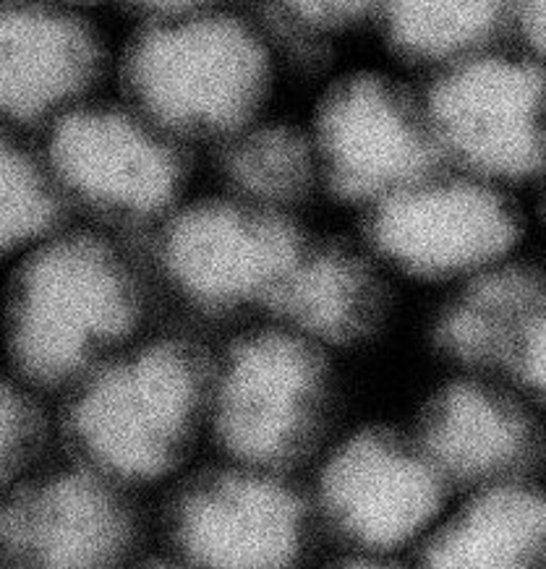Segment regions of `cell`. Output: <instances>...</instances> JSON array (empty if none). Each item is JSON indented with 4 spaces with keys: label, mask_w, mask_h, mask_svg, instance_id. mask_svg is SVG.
Wrapping results in <instances>:
<instances>
[{
    "label": "cell",
    "mask_w": 546,
    "mask_h": 569,
    "mask_svg": "<svg viewBox=\"0 0 546 569\" xmlns=\"http://www.w3.org/2000/svg\"><path fill=\"white\" fill-rule=\"evenodd\" d=\"M379 251L408 272H486L518 243L510 201L474 181H418L379 201L371 220Z\"/></svg>",
    "instance_id": "obj_13"
},
{
    "label": "cell",
    "mask_w": 546,
    "mask_h": 569,
    "mask_svg": "<svg viewBox=\"0 0 546 569\" xmlns=\"http://www.w3.org/2000/svg\"><path fill=\"white\" fill-rule=\"evenodd\" d=\"M69 217L37 137L0 129V264L37 249Z\"/></svg>",
    "instance_id": "obj_18"
},
{
    "label": "cell",
    "mask_w": 546,
    "mask_h": 569,
    "mask_svg": "<svg viewBox=\"0 0 546 569\" xmlns=\"http://www.w3.org/2000/svg\"><path fill=\"white\" fill-rule=\"evenodd\" d=\"M105 44L71 6L0 3V129L40 137L95 100Z\"/></svg>",
    "instance_id": "obj_11"
},
{
    "label": "cell",
    "mask_w": 546,
    "mask_h": 569,
    "mask_svg": "<svg viewBox=\"0 0 546 569\" xmlns=\"http://www.w3.org/2000/svg\"><path fill=\"white\" fill-rule=\"evenodd\" d=\"M139 317V284L126 259L102 236L66 224L9 264L0 366L52 408L131 346Z\"/></svg>",
    "instance_id": "obj_1"
},
{
    "label": "cell",
    "mask_w": 546,
    "mask_h": 569,
    "mask_svg": "<svg viewBox=\"0 0 546 569\" xmlns=\"http://www.w3.org/2000/svg\"><path fill=\"white\" fill-rule=\"evenodd\" d=\"M327 371L290 329L241 337L209 366L207 437L222 460L288 473L325 421Z\"/></svg>",
    "instance_id": "obj_4"
},
{
    "label": "cell",
    "mask_w": 546,
    "mask_h": 569,
    "mask_svg": "<svg viewBox=\"0 0 546 569\" xmlns=\"http://www.w3.org/2000/svg\"><path fill=\"white\" fill-rule=\"evenodd\" d=\"M56 447L50 406L0 366V505Z\"/></svg>",
    "instance_id": "obj_21"
},
{
    "label": "cell",
    "mask_w": 546,
    "mask_h": 569,
    "mask_svg": "<svg viewBox=\"0 0 546 569\" xmlns=\"http://www.w3.org/2000/svg\"><path fill=\"white\" fill-rule=\"evenodd\" d=\"M450 483L434 468L414 433L358 429L321 460L314 509L356 549L387 559L421 546L447 509Z\"/></svg>",
    "instance_id": "obj_7"
},
{
    "label": "cell",
    "mask_w": 546,
    "mask_h": 569,
    "mask_svg": "<svg viewBox=\"0 0 546 569\" xmlns=\"http://www.w3.org/2000/svg\"><path fill=\"white\" fill-rule=\"evenodd\" d=\"M311 520L288 473L220 460L178 486L168 553L191 569H298Z\"/></svg>",
    "instance_id": "obj_5"
},
{
    "label": "cell",
    "mask_w": 546,
    "mask_h": 569,
    "mask_svg": "<svg viewBox=\"0 0 546 569\" xmlns=\"http://www.w3.org/2000/svg\"><path fill=\"white\" fill-rule=\"evenodd\" d=\"M269 306L304 340L346 342L371 325L377 293L356 259L304 249Z\"/></svg>",
    "instance_id": "obj_17"
},
{
    "label": "cell",
    "mask_w": 546,
    "mask_h": 569,
    "mask_svg": "<svg viewBox=\"0 0 546 569\" xmlns=\"http://www.w3.org/2000/svg\"><path fill=\"white\" fill-rule=\"evenodd\" d=\"M515 21H518L526 42L546 63V3H523Z\"/></svg>",
    "instance_id": "obj_23"
},
{
    "label": "cell",
    "mask_w": 546,
    "mask_h": 569,
    "mask_svg": "<svg viewBox=\"0 0 546 569\" xmlns=\"http://www.w3.org/2000/svg\"><path fill=\"white\" fill-rule=\"evenodd\" d=\"M304 241L280 212L244 199L197 201L173 212L160 243L170 282L205 309L272 303Z\"/></svg>",
    "instance_id": "obj_9"
},
{
    "label": "cell",
    "mask_w": 546,
    "mask_h": 569,
    "mask_svg": "<svg viewBox=\"0 0 546 569\" xmlns=\"http://www.w3.org/2000/svg\"><path fill=\"white\" fill-rule=\"evenodd\" d=\"M222 170L236 199L278 212L309 186L314 149L286 123L257 121L226 141Z\"/></svg>",
    "instance_id": "obj_19"
},
{
    "label": "cell",
    "mask_w": 546,
    "mask_h": 569,
    "mask_svg": "<svg viewBox=\"0 0 546 569\" xmlns=\"http://www.w3.org/2000/svg\"><path fill=\"white\" fill-rule=\"evenodd\" d=\"M431 129L398 89L374 77L343 81L317 112L314 162L343 197L385 201L424 181Z\"/></svg>",
    "instance_id": "obj_12"
},
{
    "label": "cell",
    "mask_w": 546,
    "mask_h": 569,
    "mask_svg": "<svg viewBox=\"0 0 546 569\" xmlns=\"http://www.w3.org/2000/svg\"><path fill=\"white\" fill-rule=\"evenodd\" d=\"M209 366L178 340L131 342L56 406L66 455L141 491L170 481L207 437Z\"/></svg>",
    "instance_id": "obj_2"
},
{
    "label": "cell",
    "mask_w": 546,
    "mask_h": 569,
    "mask_svg": "<svg viewBox=\"0 0 546 569\" xmlns=\"http://www.w3.org/2000/svg\"><path fill=\"white\" fill-rule=\"evenodd\" d=\"M37 141L69 212L149 220L168 214L181 193V154L137 110L89 100Z\"/></svg>",
    "instance_id": "obj_8"
},
{
    "label": "cell",
    "mask_w": 546,
    "mask_h": 569,
    "mask_svg": "<svg viewBox=\"0 0 546 569\" xmlns=\"http://www.w3.org/2000/svg\"><path fill=\"white\" fill-rule=\"evenodd\" d=\"M507 369L515 373L528 395L546 402V298L536 309L534 319L528 321Z\"/></svg>",
    "instance_id": "obj_22"
},
{
    "label": "cell",
    "mask_w": 546,
    "mask_h": 569,
    "mask_svg": "<svg viewBox=\"0 0 546 569\" xmlns=\"http://www.w3.org/2000/svg\"><path fill=\"white\" fill-rule=\"evenodd\" d=\"M0 569H17V567H9V565H0Z\"/></svg>",
    "instance_id": "obj_26"
},
{
    "label": "cell",
    "mask_w": 546,
    "mask_h": 569,
    "mask_svg": "<svg viewBox=\"0 0 546 569\" xmlns=\"http://www.w3.org/2000/svg\"><path fill=\"white\" fill-rule=\"evenodd\" d=\"M546 298L542 277L523 267L486 269L439 321V346L455 361L510 366L528 321Z\"/></svg>",
    "instance_id": "obj_16"
},
{
    "label": "cell",
    "mask_w": 546,
    "mask_h": 569,
    "mask_svg": "<svg viewBox=\"0 0 546 569\" xmlns=\"http://www.w3.org/2000/svg\"><path fill=\"white\" fill-rule=\"evenodd\" d=\"M431 137L478 173L530 181L546 173V69L513 58H470L429 97Z\"/></svg>",
    "instance_id": "obj_10"
},
{
    "label": "cell",
    "mask_w": 546,
    "mask_h": 569,
    "mask_svg": "<svg viewBox=\"0 0 546 569\" xmlns=\"http://www.w3.org/2000/svg\"><path fill=\"white\" fill-rule=\"evenodd\" d=\"M414 437L450 489L470 491L518 481L536 447L534 423L518 402L478 381L439 389L426 402Z\"/></svg>",
    "instance_id": "obj_14"
},
{
    "label": "cell",
    "mask_w": 546,
    "mask_h": 569,
    "mask_svg": "<svg viewBox=\"0 0 546 569\" xmlns=\"http://www.w3.org/2000/svg\"><path fill=\"white\" fill-rule=\"evenodd\" d=\"M505 21L497 3H398L387 13L395 48L424 61H470Z\"/></svg>",
    "instance_id": "obj_20"
},
{
    "label": "cell",
    "mask_w": 546,
    "mask_h": 569,
    "mask_svg": "<svg viewBox=\"0 0 546 569\" xmlns=\"http://www.w3.org/2000/svg\"><path fill=\"white\" fill-rule=\"evenodd\" d=\"M325 569H398L393 565V561H387V559H374V557H348V559H343V561H338V565H330V567H325Z\"/></svg>",
    "instance_id": "obj_25"
},
{
    "label": "cell",
    "mask_w": 546,
    "mask_h": 569,
    "mask_svg": "<svg viewBox=\"0 0 546 569\" xmlns=\"http://www.w3.org/2000/svg\"><path fill=\"white\" fill-rule=\"evenodd\" d=\"M137 546L133 491L58 445L0 505V565L126 569Z\"/></svg>",
    "instance_id": "obj_6"
},
{
    "label": "cell",
    "mask_w": 546,
    "mask_h": 569,
    "mask_svg": "<svg viewBox=\"0 0 546 569\" xmlns=\"http://www.w3.org/2000/svg\"><path fill=\"white\" fill-rule=\"evenodd\" d=\"M418 569H546V491L523 481L474 489L418 546Z\"/></svg>",
    "instance_id": "obj_15"
},
{
    "label": "cell",
    "mask_w": 546,
    "mask_h": 569,
    "mask_svg": "<svg viewBox=\"0 0 546 569\" xmlns=\"http://www.w3.org/2000/svg\"><path fill=\"white\" fill-rule=\"evenodd\" d=\"M126 569H191L183 565L181 559H176L173 553H162V557H137Z\"/></svg>",
    "instance_id": "obj_24"
},
{
    "label": "cell",
    "mask_w": 546,
    "mask_h": 569,
    "mask_svg": "<svg viewBox=\"0 0 546 569\" xmlns=\"http://www.w3.org/2000/svg\"><path fill=\"white\" fill-rule=\"evenodd\" d=\"M269 73L272 63L257 29L191 6L145 19L123 52L133 110L168 137H236L257 123Z\"/></svg>",
    "instance_id": "obj_3"
}]
</instances>
